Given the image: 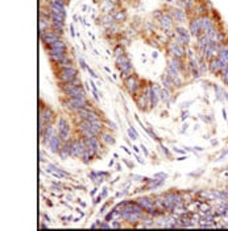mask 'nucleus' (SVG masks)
I'll list each match as a JSON object with an SVG mask.
<instances>
[{"mask_svg": "<svg viewBox=\"0 0 228 231\" xmlns=\"http://www.w3.org/2000/svg\"><path fill=\"white\" fill-rule=\"evenodd\" d=\"M168 50L173 57H177V58H181L186 54V50H185V48H183V45H179L177 42H169Z\"/></svg>", "mask_w": 228, "mask_h": 231, "instance_id": "7", "label": "nucleus"}, {"mask_svg": "<svg viewBox=\"0 0 228 231\" xmlns=\"http://www.w3.org/2000/svg\"><path fill=\"white\" fill-rule=\"evenodd\" d=\"M161 25L164 26V29L169 31L171 28V25H173V16H170L168 13L162 15V17H161Z\"/></svg>", "mask_w": 228, "mask_h": 231, "instance_id": "19", "label": "nucleus"}, {"mask_svg": "<svg viewBox=\"0 0 228 231\" xmlns=\"http://www.w3.org/2000/svg\"><path fill=\"white\" fill-rule=\"evenodd\" d=\"M58 133L62 137L63 143L70 140V126H69V122L65 120L63 118H59L58 119Z\"/></svg>", "mask_w": 228, "mask_h": 231, "instance_id": "5", "label": "nucleus"}, {"mask_svg": "<svg viewBox=\"0 0 228 231\" xmlns=\"http://www.w3.org/2000/svg\"><path fill=\"white\" fill-rule=\"evenodd\" d=\"M201 22H202V32L203 33H207L210 29H212V28H214L212 20H211L208 16H206V15L201 16Z\"/></svg>", "mask_w": 228, "mask_h": 231, "instance_id": "17", "label": "nucleus"}, {"mask_svg": "<svg viewBox=\"0 0 228 231\" xmlns=\"http://www.w3.org/2000/svg\"><path fill=\"white\" fill-rule=\"evenodd\" d=\"M90 84H91V89L94 90V91H98V87H96V84L94 81H90Z\"/></svg>", "mask_w": 228, "mask_h": 231, "instance_id": "39", "label": "nucleus"}, {"mask_svg": "<svg viewBox=\"0 0 228 231\" xmlns=\"http://www.w3.org/2000/svg\"><path fill=\"white\" fill-rule=\"evenodd\" d=\"M75 78H78V70L74 66L71 67H65V69H61L58 73V79L63 83H69L73 82Z\"/></svg>", "mask_w": 228, "mask_h": 231, "instance_id": "2", "label": "nucleus"}, {"mask_svg": "<svg viewBox=\"0 0 228 231\" xmlns=\"http://www.w3.org/2000/svg\"><path fill=\"white\" fill-rule=\"evenodd\" d=\"M141 148H142V151H144V153H145V156H148V155H149V152H148V149H147L145 145H141Z\"/></svg>", "mask_w": 228, "mask_h": 231, "instance_id": "43", "label": "nucleus"}, {"mask_svg": "<svg viewBox=\"0 0 228 231\" xmlns=\"http://www.w3.org/2000/svg\"><path fill=\"white\" fill-rule=\"evenodd\" d=\"M160 99L161 100H164V102H168L169 100V90L168 89H161V91H160Z\"/></svg>", "mask_w": 228, "mask_h": 231, "instance_id": "27", "label": "nucleus"}, {"mask_svg": "<svg viewBox=\"0 0 228 231\" xmlns=\"http://www.w3.org/2000/svg\"><path fill=\"white\" fill-rule=\"evenodd\" d=\"M107 194H108V189H107V188H104V189H103V193H102L103 198H104V197H107Z\"/></svg>", "mask_w": 228, "mask_h": 231, "instance_id": "41", "label": "nucleus"}, {"mask_svg": "<svg viewBox=\"0 0 228 231\" xmlns=\"http://www.w3.org/2000/svg\"><path fill=\"white\" fill-rule=\"evenodd\" d=\"M38 119L44 120L48 126H50V124H53L55 115L49 107H40V116H38Z\"/></svg>", "mask_w": 228, "mask_h": 231, "instance_id": "6", "label": "nucleus"}, {"mask_svg": "<svg viewBox=\"0 0 228 231\" xmlns=\"http://www.w3.org/2000/svg\"><path fill=\"white\" fill-rule=\"evenodd\" d=\"M173 151L178 152V153H183V152H185V151H182V149H178V148H173Z\"/></svg>", "mask_w": 228, "mask_h": 231, "instance_id": "50", "label": "nucleus"}, {"mask_svg": "<svg viewBox=\"0 0 228 231\" xmlns=\"http://www.w3.org/2000/svg\"><path fill=\"white\" fill-rule=\"evenodd\" d=\"M82 9H83V12H86V9H87V5H83V7H82Z\"/></svg>", "mask_w": 228, "mask_h": 231, "instance_id": "56", "label": "nucleus"}, {"mask_svg": "<svg viewBox=\"0 0 228 231\" xmlns=\"http://www.w3.org/2000/svg\"><path fill=\"white\" fill-rule=\"evenodd\" d=\"M186 118H188V112H187V111H186V112H183V114H182V120H185Z\"/></svg>", "mask_w": 228, "mask_h": 231, "instance_id": "44", "label": "nucleus"}, {"mask_svg": "<svg viewBox=\"0 0 228 231\" xmlns=\"http://www.w3.org/2000/svg\"><path fill=\"white\" fill-rule=\"evenodd\" d=\"M96 173L99 174V176H102L103 178H107L109 176V173H107V172H96Z\"/></svg>", "mask_w": 228, "mask_h": 231, "instance_id": "37", "label": "nucleus"}, {"mask_svg": "<svg viewBox=\"0 0 228 231\" xmlns=\"http://www.w3.org/2000/svg\"><path fill=\"white\" fill-rule=\"evenodd\" d=\"M188 32H190L191 36H199L202 32V22H201V17H194L190 21V26H188Z\"/></svg>", "mask_w": 228, "mask_h": 231, "instance_id": "9", "label": "nucleus"}, {"mask_svg": "<svg viewBox=\"0 0 228 231\" xmlns=\"http://www.w3.org/2000/svg\"><path fill=\"white\" fill-rule=\"evenodd\" d=\"M166 2H169V3H171V2H173V0H166Z\"/></svg>", "mask_w": 228, "mask_h": 231, "instance_id": "57", "label": "nucleus"}, {"mask_svg": "<svg viewBox=\"0 0 228 231\" xmlns=\"http://www.w3.org/2000/svg\"><path fill=\"white\" fill-rule=\"evenodd\" d=\"M41 229H49V224H45V223H41Z\"/></svg>", "mask_w": 228, "mask_h": 231, "instance_id": "51", "label": "nucleus"}, {"mask_svg": "<svg viewBox=\"0 0 228 231\" xmlns=\"http://www.w3.org/2000/svg\"><path fill=\"white\" fill-rule=\"evenodd\" d=\"M100 140H102V143L105 144V145H114L115 144L114 135H111L109 132H102L100 133Z\"/></svg>", "mask_w": 228, "mask_h": 231, "instance_id": "20", "label": "nucleus"}, {"mask_svg": "<svg viewBox=\"0 0 228 231\" xmlns=\"http://www.w3.org/2000/svg\"><path fill=\"white\" fill-rule=\"evenodd\" d=\"M104 70H105V71H107V73H111V69H109V67H107V66H105V67H104Z\"/></svg>", "mask_w": 228, "mask_h": 231, "instance_id": "55", "label": "nucleus"}, {"mask_svg": "<svg viewBox=\"0 0 228 231\" xmlns=\"http://www.w3.org/2000/svg\"><path fill=\"white\" fill-rule=\"evenodd\" d=\"M46 49H67V46H66V42L62 40V38H59V40L53 42L52 45L46 46Z\"/></svg>", "mask_w": 228, "mask_h": 231, "instance_id": "23", "label": "nucleus"}, {"mask_svg": "<svg viewBox=\"0 0 228 231\" xmlns=\"http://www.w3.org/2000/svg\"><path fill=\"white\" fill-rule=\"evenodd\" d=\"M186 159H187V157H186V155H185V156H179L177 160H178V161H183V160H186Z\"/></svg>", "mask_w": 228, "mask_h": 231, "instance_id": "46", "label": "nucleus"}, {"mask_svg": "<svg viewBox=\"0 0 228 231\" xmlns=\"http://www.w3.org/2000/svg\"><path fill=\"white\" fill-rule=\"evenodd\" d=\"M128 135H129V137H131L132 140H136V139L138 137V135H137V132L135 131V128H133L132 126L129 127V129H128Z\"/></svg>", "mask_w": 228, "mask_h": 231, "instance_id": "28", "label": "nucleus"}, {"mask_svg": "<svg viewBox=\"0 0 228 231\" xmlns=\"http://www.w3.org/2000/svg\"><path fill=\"white\" fill-rule=\"evenodd\" d=\"M136 202H137V204L140 205L148 214L151 213L152 210L156 209V207H154V201H153L152 198H147V197H140V198L136 200Z\"/></svg>", "mask_w": 228, "mask_h": 231, "instance_id": "10", "label": "nucleus"}, {"mask_svg": "<svg viewBox=\"0 0 228 231\" xmlns=\"http://www.w3.org/2000/svg\"><path fill=\"white\" fill-rule=\"evenodd\" d=\"M96 156V152H95V149H94L92 147H88L87 145V148L85 149V152H83V155H82V161L85 162V164H88V162H90L94 157Z\"/></svg>", "mask_w": 228, "mask_h": 231, "instance_id": "15", "label": "nucleus"}, {"mask_svg": "<svg viewBox=\"0 0 228 231\" xmlns=\"http://www.w3.org/2000/svg\"><path fill=\"white\" fill-rule=\"evenodd\" d=\"M161 148H162V152H164V153H165V156H166V157H168V159H170V160H171V155H170V152H169V149H168V148H166V147H165V145H161Z\"/></svg>", "mask_w": 228, "mask_h": 231, "instance_id": "31", "label": "nucleus"}, {"mask_svg": "<svg viewBox=\"0 0 228 231\" xmlns=\"http://www.w3.org/2000/svg\"><path fill=\"white\" fill-rule=\"evenodd\" d=\"M109 206V202H107V204H104L102 207H100V214H104V211L107 210V207Z\"/></svg>", "mask_w": 228, "mask_h": 231, "instance_id": "35", "label": "nucleus"}, {"mask_svg": "<svg viewBox=\"0 0 228 231\" xmlns=\"http://www.w3.org/2000/svg\"><path fill=\"white\" fill-rule=\"evenodd\" d=\"M62 143H63V140H62V137L59 136V133L57 132L53 136V139L50 140V143H49V145L48 147L50 148V151L53 152V153H58L59 152V149H61V147H62Z\"/></svg>", "mask_w": 228, "mask_h": 231, "instance_id": "11", "label": "nucleus"}, {"mask_svg": "<svg viewBox=\"0 0 228 231\" xmlns=\"http://www.w3.org/2000/svg\"><path fill=\"white\" fill-rule=\"evenodd\" d=\"M114 53H115V55H116V57H119V55H123V54H124V49L121 48V45H118V46L115 48Z\"/></svg>", "mask_w": 228, "mask_h": 231, "instance_id": "29", "label": "nucleus"}, {"mask_svg": "<svg viewBox=\"0 0 228 231\" xmlns=\"http://www.w3.org/2000/svg\"><path fill=\"white\" fill-rule=\"evenodd\" d=\"M96 193H98V186H95V188H94V189L91 190V195L94 197V195H95Z\"/></svg>", "mask_w": 228, "mask_h": 231, "instance_id": "42", "label": "nucleus"}, {"mask_svg": "<svg viewBox=\"0 0 228 231\" xmlns=\"http://www.w3.org/2000/svg\"><path fill=\"white\" fill-rule=\"evenodd\" d=\"M49 53V58L53 64L58 65L67 57V49H46Z\"/></svg>", "mask_w": 228, "mask_h": 231, "instance_id": "4", "label": "nucleus"}, {"mask_svg": "<svg viewBox=\"0 0 228 231\" xmlns=\"http://www.w3.org/2000/svg\"><path fill=\"white\" fill-rule=\"evenodd\" d=\"M154 178H168V174L166 173H157V174H154Z\"/></svg>", "mask_w": 228, "mask_h": 231, "instance_id": "33", "label": "nucleus"}, {"mask_svg": "<svg viewBox=\"0 0 228 231\" xmlns=\"http://www.w3.org/2000/svg\"><path fill=\"white\" fill-rule=\"evenodd\" d=\"M162 83H164V87H165V89H168V90L171 87V84H173V81H171V78L169 77L168 73L162 75Z\"/></svg>", "mask_w": 228, "mask_h": 231, "instance_id": "24", "label": "nucleus"}, {"mask_svg": "<svg viewBox=\"0 0 228 231\" xmlns=\"http://www.w3.org/2000/svg\"><path fill=\"white\" fill-rule=\"evenodd\" d=\"M218 58L223 62L226 66H228V50H224V52H220L219 55H218Z\"/></svg>", "mask_w": 228, "mask_h": 231, "instance_id": "26", "label": "nucleus"}, {"mask_svg": "<svg viewBox=\"0 0 228 231\" xmlns=\"http://www.w3.org/2000/svg\"><path fill=\"white\" fill-rule=\"evenodd\" d=\"M88 37H91V38H92V40H95V36H94V35H92V33H91V32H88Z\"/></svg>", "mask_w": 228, "mask_h": 231, "instance_id": "53", "label": "nucleus"}, {"mask_svg": "<svg viewBox=\"0 0 228 231\" xmlns=\"http://www.w3.org/2000/svg\"><path fill=\"white\" fill-rule=\"evenodd\" d=\"M121 169H123V168H121V165H120V164H118V165H116V171H118V172H120Z\"/></svg>", "mask_w": 228, "mask_h": 231, "instance_id": "52", "label": "nucleus"}, {"mask_svg": "<svg viewBox=\"0 0 228 231\" xmlns=\"http://www.w3.org/2000/svg\"><path fill=\"white\" fill-rule=\"evenodd\" d=\"M58 155L61 159H69V156H71V143H70V140L69 142H65L62 144V147H61L59 152H58Z\"/></svg>", "mask_w": 228, "mask_h": 231, "instance_id": "16", "label": "nucleus"}, {"mask_svg": "<svg viewBox=\"0 0 228 231\" xmlns=\"http://www.w3.org/2000/svg\"><path fill=\"white\" fill-rule=\"evenodd\" d=\"M102 200H103V195L100 194V195H98L96 198H95V201H94V204H95V205H98V204H99V202H100Z\"/></svg>", "mask_w": 228, "mask_h": 231, "instance_id": "38", "label": "nucleus"}, {"mask_svg": "<svg viewBox=\"0 0 228 231\" xmlns=\"http://www.w3.org/2000/svg\"><path fill=\"white\" fill-rule=\"evenodd\" d=\"M123 161H124V162H125V164H127V165H128V166H129V168H131V169H132V168H133V164H132V162H129V161H127V160H123Z\"/></svg>", "mask_w": 228, "mask_h": 231, "instance_id": "47", "label": "nucleus"}, {"mask_svg": "<svg viewBox=\"0 0 228 231\" xmlns=\"http://www.w3.org/2000/svg\"><path fill=\"white\" fill-rule=\"evenodd\" d=\"M121 148H123V149H124V151H125V152H127V153H128V155H132V152H131V151H129V149H128V148H127V147H125V145H123V147H121Z\"/></svg>", "mask_w": 228, "mask_h": 231, "instance_id": "45", "label": "nucleus"}, {"mask_svg": "<svg viewBox=\"0 0 228 231\" xmlns=\"http://www.w3.org/2000/svg\"><path fill=\"white\" fill-rule=\"evenodd\" d=\"M107 126H108L111 129H114V131H115V129H118L116 124H115V123H112V122H107Z\"/></svg>", "mask_w": 228, "mask_h": 231, "instance_id": "36", "label": "nucleus"}, {"mask_svg": "<svg viewBox=\"0 0 228 231\" xmlns=\"http://www.w3.org/2000/svg\"><path fill=\"white\" fill-rule=\"evenodd\" d=\"M102 140H99L98 136H94V137H88L86 139V143L88 147H92L94 149H95L96 155H100V152L103 151V147H102Z\"/></svg>", "mask_w": 228, "mask_h": 231, "instance_id": "14", "label": "nucleus"}, {"mask_svg": "<svg viewBox=\"0 0 228 231\" xmlns=\"http://www.w3.org/2000/svg\"><path fill=\"white\" fill-rule=\"evenodd\" d=\"M61 35H62V33L54 31L53 28H52V29H49V31L41 32V33H40V38H41L42 45H45V46H49V45H52L53 42H55L57 40H59V38H61Z\"/></svg>", "mask_w": 228, "mask_h": 231, "instance_id": "3", "label": "nucleus"}, {"mask_svg": "<svg viewBox=\"0 0 228 231\" xmlns=\"http://www.w3.org/2000/svg\"><path fill=\"white\" fill-rule=\"evenodd\" d=\"M86 94H87L86 90L82 86H74L69 93H66L65 95L67 98H86Z\"/></svg>", "mask_w": 228, "mask_h": 231, "instance_id": "13", "label": "nucleus"}, {"mask_svg": "<svg viewBox=\"0 0 228 231\" xmlns=\"http://www.w3.org/2000/svg\"><path fill=\"white\" fill-rule=\"evenodd\" d=\"M79 64H81V66H82V69H88V66H87V64L85 62V60H83L82 57H79Z\"/></svg>", "mask_w": 228, "mask_h": 231, "instance_id": "32", "label": "nucleus"}, {"mask_svg": "<svg viewBox=\"0 0 228 231\" xmlns=\"http://www.w3.org/2000/svg\"><path fill=\"white\" fill-rule=\"evenodd\" d=\"M87 71H88V73H90V75H91L92 78H98V74H95V71H94V70L91 69V67H90V66H88V69H87Z\"/></svg>", "mask_w": 228, "mask_h": 231, "instance_id": "34", "label": "nucleus"}, {"mask_svg": "<svg viewBox=\"0 0 228 231\" xmlns=\"http://www.w3.org/2000/svg\"><path fill=\"white\" fill-rule=\"evenodd\" d=\"M58 66L61 67V69H65V67H71V66H74V64H73V60H71L69 55H67V57H66V58L62 61V62L58 64Z\"/></svg>", "mask_w": 228, "mask_h": 231, "instance_id": "25", "label": "nucleus"}, {"mask_svg": "<svg viewBox=\"0 0 228 231\" xmlns=\"http://www.w3.org/2000/svg\"><path fill=\"white\" fill-rule=\"evenodd\" d=\"M52 25H53L52 19H49V17H41V16H40V33L52 29Z\"/></svg>", "mask_w": 228, "mask_h": 231, "instance_id": "18", "label": "nucleus"}, {"mask_svg": "<svg viewBox=\"0 0 228 231\" xmlns=\"http://www.w3.org/2000/svg\"><path fill=\"white\" fill-rule=\"evenodd\" d=\"M70 35L73 36V37L75 36V32H74V25H73V24H70Z\"/></svg>", "mask_w": 228, "mask_h": 231, "instance_id": "40", "label": "nucleus"}, {"mask_svg": "<svg viewBox=\"0 0 228 231\" xmlns=\"http://www.w3.org/2000/svg\"><path fill=\"white\" fill-rule=\"evenodd\" d=\"M175 31H177V33H178V36H181V37L183 38V40H185L186 45H187L188 42H190V36H191V35H190V32L186 31L183 26H177V28H175Z\"/></svg>", "mask_w": 228, "mask_h": 231, "instance_id": "21", "label": "nucleus"}, {"mask_svg": "<svg viewBox=\"0 0 228 231\" xmlns=\"http://www.w3.org/2000/svg\"><path fill=\"white\" fill-rule=\"evenodd\" d=\"M116 65H118V67L120 69L121 77H123L124 79H125V78H128L129 75H132V73H133V66H132V64H131L129 58H128L125 54L116 57Z\"/></svg>", "mask_w": 228, "mask_h": 231, "instance_id": "1", "label": "nucleus"}, {"mask_svg": "<svg viewBox=\"0 0 228 231\" xmlns=\"http://www.w3.org/2000/svg\"><path fill=\"white\" fill-rule=\"evenodd\" d=\"M210 70H211V73H214V74H218V73H221L224 69H226V65L221 62V61L216 57V58H214V60H211L210 61Z\"/></svg>", "mask_w": 228, "mask_h": 231, "instance_id": "12", "label": "nucleus"}, {"mask_svg": "<svg viewBox=\"0 0 228 231\" xmlns=\"http://www.w3.org/2000/svg\"><path fill=\"white\" fill-rule=\"evenodd\" d=\"M173 17L178 22H183L186 20V12L183 9H174L173 11Z\"/></svg>", "mask_w": 228, "mask_h": 231, "instance_id": "22", "label": "nucleus"}, {"mask_svg": "<svg viewBox=\"0 0 228 231\" xmlns=\"http://www.w3.org/2000/svg\"><path fill=\"white\" fill-rule=\"evenodd\" d=\"M157 55H158L157 52H153V53H152V57H153V58H157Z\"/></svg>", "mask_w": 228, "mask_h": 231, "instance_id": "54", "label": "nucleus"}, {"mask_svg": "<svg viewBox=\"0 0 228 231\" xmlns=\"http://www.w3.org/2000/svg\"><path fill=\"white\" fill-rule=\"evenodd\" d=\"M125 86L128 89V91H129V94H136V91L138 89H140V83H138V79L136 75H129L128 78H125Z\"/></svg>", "mask_w": 228, "mask_h": 231, "instance_id": "8", "label": "nucleus"}, {"mask_svg": "<svg viewBox=\"0 0 228 231\" xmlns=\"http://www.w3.org/2000/svg\"><path fill=\"white\" fill-rule=\"evenodd\" d=\"M132 148H133V151H135V152H136V153H137V152H138V151H140V148H138V147H137V145H132Z\"/></svg>", "mask_w": 228, "mask_h": 231, "instance_id": "48", "label": "nucleus"}, {"mask_svg": "<svg viewBox=\"0 0 228 231\" xmlns=\"http://www.w3.org/2000/svg\"><path fill=\"white\" fill-rule=\"evenodd\" d=\"M114 165H115V161H114V160H109V162H108V166H109V168H112Z\"/></svg>", "mask_w": 228, "mask_h": 231, "instance_id": "49", "label": "nucleus"}, {"mask_svg": "<svg viewBox=\"0 0 228 231\" xmlns=\"http://www.w3.org/2000/svg\"><path fill=\"white\" fill-rule=\"evenodd\" d=\"M114 19H115V21H121V20H124V19H125V13H124V12H120V11H119V12L114 16Z\"/></svg>", "mask_w": 228, "mask_h": 231, "instance_id": "30", "label": "nucleus"}]
</instances>
